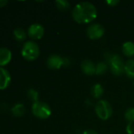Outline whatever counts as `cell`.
<instances>
[{
  "instance_id": "cell-1",
  "label": "cell",
  "mask_w": 134,
  "mask_h": 134,
  "mask_svg": "<svg viewBox=\"0 0 134 134\" xmlns=\"http://www.w3.org/2000/svg\"><path fill=\"white\" fill-rule=\"evenodd\" d=\"M72 16L78 24H88L96 18L97 9L91 2H80L73 8Z\"/></svg>"
},
{
  "instance_id": "cell-2",
  "label": "cell",
  "mask_w": 134,
  "mask_h": 134,
  "mask_svg": "<svg viewBox=\"0 0 134 134\" xmlns=\"http://www.w3.org/2000/svg\"><path fill=\"white\" fill-rule=\"evenodd\" d=\"M105 59L108 63L111 72L115 75L118 76L125 72V63L120 56L118 54L107 53L105 55Z\"/></svg>"
},
{
  "instance_id": "cell-3",
  "label": "cell",
  "mask_w": 134,
  "mask_h": 134,
  "mask_svg": "<svg viewBox=\"0 0 134 134\" xmlns=\"http://www.w3.org/2000/svg\"><path fill=\"white\" fill-rule=\"evenodd\" d=\"M21 54L25 60L29 61L34 60L39 55V48L36 42L28 41L24 45L21 50Z\"/></svg>"
},
{
  "instance_id": "cell-4",
  "label": "cell",
  "mask_w": 134,
  "mask_h": 134,
  "mask_svg": "<svg viewBox=\"0 0 134 134\" xmlns=\"http://www.w3.org/2000/svg\"><path fill=\"white\" fill-rule=\"evenodd\" d=\"M95 111L97 116L103 121L109 119L113 112L111 105L108 101L105 100H101L97 102L96 104Z\"/></svg>"
},
{
  "instance_id": "cell-5",
  "label": "cell",
  "mask_w": 134,
  "mask_h": 134,
  "mask_svg": "<svg viewBox=\"0 0 134 134\" xmlns=\"http://www.w3.org/2000/svg\"><path fill=\"white\" fill-rule=\"evenodd\" d=\"M32 114L40 119H46L51 115V110L48 104L44 102L37 101L33 103L32 107Z\"/></svg>"
},
{
  "instance_id": "cell-6",
  "label": "cell",
  "mask_w": 134,
  "mask_h": 134,
  "mask_svg": "<svg viewBox=\"0 0 134 134\" xmlns=\"http://www.w3.org/2000/svg\"><path fill=\"white\" fill-rule=\"evenodd\" d=\"M105 33L104 27L100 24H92L87 29V35L90 39L96 40L103 36Z\"/></svg>"
},
{
  "instance_id": "cell-7",
  "label": "cell",
  "mask_w": 134,
  "mask_h": 134,
  "mask_svg": "<svg viewBox=\"0 0 134 134\" xmlns=\"http://www.w3.org/2000/svg\"><path fill=\"white\" fill-rule=\"evenodd\" d=\"M65 57H62L58 55H51L48 57L47 64L49 68L53 70H58L60 69L62 67H65L64 64Z\"/></svg>"
},
{
  "instance_id": "cell-8",
  "label": "cell",
  "mask_w": 134,
  "mask_h": 134,
  "mask_svg": "<svg viewBox=\"0 0 134 134\" xmlns=\"http://www.w3.org/2000/svg\"><path fill=\"white\" fill-rule=\"evenodd\" d=\"M28 35L32 39H40L44 35V28L39 24H33L28 28Z\"/></svg>"
},
{
  "instance_id": "cell-9",
  "label": "cell",
  "mask_w": 134,
  "mask_h": 134,
  "mask_svg": "<svg viewBox=\"0 0 134 134\" xmlns=\"http://www.w3.org/2000/svg\"><path fill=\"white\" fill-rule=\"evenodd\" d=\"M81 71H83L84 74L87 75H93L96 74V65L95 64L89 60H85L81 62Z\"/></svg>"
},
{
  "instance_id": "cell-10",
  "label": "cell",
  "mask_w": 134,
  "mask_h": 134,
  "mask_svg": "<svg viewBox=\"0 0 134 134\" xmlns=\"http://www.w3.org/2000/svg\"><path fill=\"white\" fill-rule=\"evenodd\" d=\"M11 78L8 71L0 68V90L6 89L10 84Z\"/></svg>"
},
{
  "instance_id": "cell-11",
  "label": "cell",
  "mask_w": 134,
  "mask_h": 134,
  "mask_svg": "<svg viewBox=\"0 0 134 134\" xmlns=\"http://www.w3.org/2000/svg\"><path fill=\"white\" fill-rule=\"evenodd\" d=\"M11 52L7 48H0V66L7 64L11 60Z\"/></svg>"
},
{
  "instance_id": "cell-12",
  "label": "cell",
  "mask_w": 134,
  "mask_h": 134,
  "mask_svg": "<svg viewBox=\"0 0 134 134\" xmlns=\"http://www.w3.org/2000/svg\"><path fill=\"white\" fill-rule=\"evenodd\" d=\"M122 52L127 57H133L134 55V43L132 42H126L122 46Z\"/></svg>"
},
{
  "instance_id": "cell-13",
  "label": "cell",
  "mask_w": 134,
  "mask_h": 134,
  "mask_svg": "<svg viewBox=\"0 0 134 134\" xmlns=\"http://www.w3.org/2000/svg\"><path fill=\"white\" fill-rule=\"evenodd\" d=\"M125 73L128 77L134 79V60H129L125 64Z\"/></svg>"
},
{
  "instance_id": "cell-14",
  "label": "cell",
  "mask_w": 134,
  "mask_h": 134,
  "mask_svg": "<svg viewBox=\"0 0 134 134\" xmlns=\"http://www.w3.org/2000/svg\"><path fill=\"white\" fill-rule=\"evenodd\" d=\"M92 95L96 99H100L103 94V88L100 84H95L92 87Z\"/></svg>"
},
{
  "instance_id": "cell-15",
  "label": "cell",
  "mask_w": 134,
  "mask_h": 134,
  "mask_svg": "<svg viewBox=\"0 0 134 134\" xmlns=\"http://www.w3.org/2000/svg\"><path fill=\"white\" fill-rule=\"evenodd\" d=\"M12 113L14 116L16 117H21L22 116L24 112H25V108L24 106L21 104H17L16 105H14L12 108Z\"/></svg>"
},
{
  "instance_id": "cell-16",
  "label": "cell",
  "mask_w": 134,
  "mask_h": 134,
  "mask_svg": "<svg viewBox=\"0 0 134 134\" xmlns=\"http://www.w3.org/2000/svg\"><path fill=\"white\" fill-rule=\"evenodd\" d=\"M107 71V64L104 62H99L96 65V74L97 75H102Z\"/></svg>"
},
{
  "instance_id": "cell-17",
  "label": "cell",
  "mask_w": 134,
  "mask_h": 134,
  "mask_svg": "<svg viewBox=\"0 0 134 134\" xmlns=\"http://www.w3.org/2000/svg\"><path fill=\"white\" fill-rule=\"evenodd\" d=\"M13 35H14V38L17 41H20V42H21L26 38V33H25L24 30L22 28H16L13 31Z\"/></svg>"
},
{
  "instance_id": "cell-18",
  "label": "cell",
  "mask_w": 134,
  "mask_h": 134,
  "mask_svg": "<svg viewBox=\"0 0 134 134\" xmlns=\"http://www.w3.org/2000/svg\"><path fill=\"white\" fill-rule=\"evenodd\" d=\"M55 5L58 9L62 10V11L68 9L70 5V2L66 0H57V1H55Z\"/></svg>"
},
{
  "instance_id": "cell-19",
  "label": "cell",
  "mask_w": 134,
  "mask_h": 134,
  "mask_svg": "<svg viewBox=\"0 0 134 134\" xmlns=\"http://www.w3.org/2000/svg\"><path fill=\"white\" fill-rule=\"evenodd\" d=\"M125 119L129 123L134 122V108H130L126 110L125 113Z\"/></svg>"
},
{
  "instance_id": "cell-20",
  "label": "cell",
  "mask_w": 134,
  "mask_h": 134,
  "mask_svg": "<svg viewBox=\"0 0 134 134\" xmlns=\"http://www.w3.org/2000/svg\"><path fill=\"white\" fill-rule=\"evenodd\" d=\"M28 97L29 100H31L34 103L39 101L38 100H39V93H38L37 91H36L33 89L28 90Z\"/></svg>"
},
{
  "instance_id": "cell-21",
  "label": "cell",
  "mask_w": 134,
  "mask_h": 134,
  "mask_svg": "<svg viewBox=\"0 0 134 134\" xmlns=\"http://www.w3.org/2000/svg\"><path fill=\"white\" fill-rule=\"evenodd\" d=\"M126 133L128 134H133L134 133V125L133 123H128L126 128Z\"/></svg>"
},
{
  "instance_id": "cell-22",
  "label": "cell",
  "mask_w": 134,
  "mask_h": 134,
  "mask_svg": "<svg viewBox=\"0 0 134 134\" xmlns=\"http://www.w3.org/2000/svg\"><path fill=\"white\" fill-rule=\"evenodd\" d=\"M106 2L110 6H116L119 3V1H118V0H108Z\"/></svg>"
},
{
  "instance_id": "cell-23",
  "label": "cell",
  "mask_w": 134,
  "mask_h": 134,
  "mask_svg": "<svg viewBox=\"0 0 134 134\" xmlns=\"http://www.w3.org/2000/svg\"><path fill=\"white\" fill-rule=\"evenodd\" d=\"M83 134H99L96 131L92 130H87L85 131H84Z\"/></svg>"
},
{
  "instance_id": "cell-24",
  "label": "cell",
  "mask_w": 134,
  "mask_h": 134,
  "mask_svg": "<svg viewBox=\"0 0 134 134\" xmlns=\"http://www.w3.org/2000/svg\"><path fill=\"white\" fill-rule=\"evenodd\" d=\"M8 3V2L6 0H0V7H3L6 6V5Z\"/></svg>"
}]
</instances>
